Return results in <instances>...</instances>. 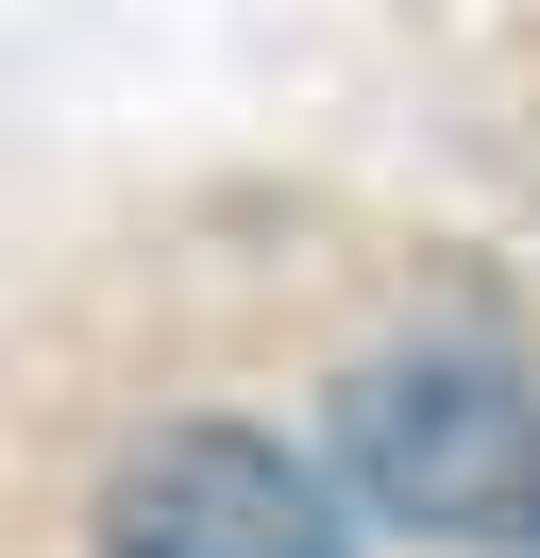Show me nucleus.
<instances>
[{"mask_svg":"<svg viewBox=\"0 0 540 558\" xmlns=\"http://www.w3.org/2000/svg\"><path fill=\"white\" fill-rule=\"evenodd\" d=\"M338 457L422 542H540V389L490 355H371L338 389Z\"/></svg>","mask_w":540,"mask_h":558,"instance_id":"nucleus-1","label":"nucleus"},{"mask_svg":"<svg viewBox=\"0 0 540 558\" xmlns=\"http://www.w3.org/2000/svg\"><path fill=\"white\" fill-rule=\"evenodd\" d=\"M101 558H355V524L254 423H152L101 474Z\"/></svg>","mask_w":540,"mask_h":558,"instance_id":"nucleus-2","label":"nucleus"}]
</instances>
